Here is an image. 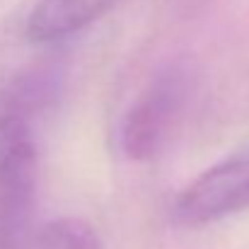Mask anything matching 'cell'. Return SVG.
I'll return each instance as SVG.
<instances>
[{
	"instance_id": "277c9868",
	"label": "cell",
	"mask_w": 249,
	"mask_h": 249,
	"mask_svg": "<svg viewBox=\"0 0 249 249\" xmlns=\"http://www.w3.org/2000/svg\"><path fill=\"white\" fill-rule=\"evenodd\" d=\"M119 0H36L24 19V36L34 44L71 39L116 7Z\"/></svg>"
},
{
	"instance_id": "3957f363",
	"label": "cell",
	"mask_w": 249,
	"mask_h": 249,
	"mask_svg": "<svg viewBox=\"0 0 249 249\" xmlns=\"http://www.w3.org/2000/svg\"><path fill=\"white\" fill-rule=\"evenodd\" d=\"M249 208V150L194 177L172 201V220L201 228Z\"/></svg>"
},
{
	"instance_id": "6da1fadb",
	"label": "cell",
	"mask_w": 249,
	"mask_h": 249,
	"mask_svg": "<svg viewBox=\"0 0 249 249\" xmlns=\"http://www.w3.org/2000/svg\"><path fill=\"white\" fill-rule=\"evenodd\" d=\"M56 92L51 71H24L0 89V249L36 245L39 119Z\"/></svg>"
},
{
	"instance_id": "5b68a950",
	"label": "cell",
	"mask_w": 249,
	"mask_h": 249,
	"mask_svg": "<svg viewBox=\"0 0 249 249\" xmlns=\"http://www.w3.org/2000/svg\"><path fill=\"white\" fill-rule=\"evenodd\" d=\"M34 249H102V245L89 223L68 215L46 223L36 235Z\"/></svg>"
},
{
	"instance_id": "7a4b0ae2",
	"label": "cell",
	"mask_w": 249,
	"mask_h": 249,
	"mask_svg": "<svg viewBox=\"0 0 249 249\" xmlns=\"http://www.w3.org/2000/svg\"><path fill=\"white\" fill-rule=\"evenodd\" d=\"M191 92V78L181 66H167L145 85L119 121V150L133 162L158 158L174 136Z\"/></svg>"
}]
</instances>
